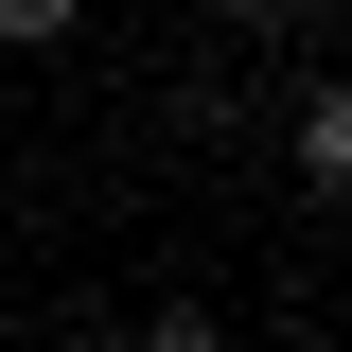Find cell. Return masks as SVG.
<instances>
[{
  "instance_id": "cell-1",
  "label": "cell",
  "mask_w": 352,
  "mask_h": 352,
  "mask_svg": "<svg viewBox=\"0 0 352 352\" xmlns=\"http://www.w3.org/2000/svg\"><path fill=\"white\" fill-rule=\"evenodd\" d=\"M282 159H300V194H317V212H352V71H317V88H300Z\"/></svg>"
},
{
  "instance_id": "cell-2",
  "label": "cell",
  "mask_w": 352,
  "mask_h": 352,
  "mask_svg": "<svg viewBox=\"0 0 352 352\" xmlns=\"http://www.w3.org/2000/svg\"><path fill=\"white\" fill-rule=\"evenodd\" d=\"M88 36V0H0V53H71Z\"/></svg>"
}]
</instances>
